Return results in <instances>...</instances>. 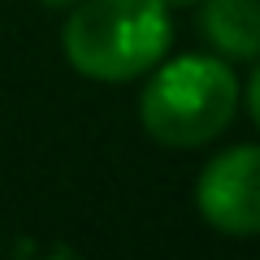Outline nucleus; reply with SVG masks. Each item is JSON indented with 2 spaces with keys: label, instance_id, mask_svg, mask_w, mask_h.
I'll use <instances>...</instances> for the list:
<instances>
[{
  "label": "nucleus",
  "instance_id": "nucleus-7",
  "mask_svg": "<svg viewBox=\"0 0 260 260\" xmlns=\"http://www.w3.org/2000/svg\"><path fill=\"white\" fill-rule=\"evenodd\" d=\"M48 9H70V5H74V0H44Z\"/></svg>",
  "mask_w": 260,
  "mask_h": 260
},
{
  "label": "nucleus",
  "instance_id": "nucleus-1",
  "mask_svg": "<svg viewBox=\"0 0 260 260\" xmlns=\"http://www.w3.org/2000/svg\"><path fill=\"white\" fill-rule=\"evenodd\" d=\"M174 22L160 0H78L61 26L65 61L95 83H130L165 61Z\"/></svg>",
  "mask_w": 260,
  "mask_h": 260
},
{
  "label": "nucleus",
  "instance_id": "nucleus-4",
  "mask_svg": "<svg viewBox=\"0 0 260 260\" xmlns=\"http://www.w3.org/2000/svg\"><path fill=\"white\" fill-rule=\"evenodd\" d=\"M200 35L221 61H256L260 0H200Z\"/></svg>",
  "mask_w": 260,
  "mask_h": 260
},
{
  "label": "nucleus",
  "instance_id": "nucleus-5",
  "mask_svg": "<svg viewBox=\"0 0 260 260\" xmlns=\"http://www.w3.org/2000/svg\"><path fill=\"white\" fill-rule=\"evenodd\" d=\"M247 109H251V117H256V126H260V56H256V74H251V83H247Z\"/></svg>",
  "mask_w": 260,
  "mask_h": 260
},
{
  "label": "nucleus",
  "instance_id": "nucleus-2",
  "mask_svg": "<svg viewBox=\"0 0 260 260\" xmlns=\"http://www.w3.org/2000/svg\"><path fill=\"white\" fill-rule=\"evenodd\" d=\"M239 78L221 56H174L148 78L139 121L165 148H200L230 126Z\"/></svg>",
  "mask_w": 260,
  "mask_h": 260
},
{
  "label": "nucleus",
  "instance_id": "nucleus-6",
  "mask_svg": "<svg viewBox=\"0 0 260 260\" xmlns=\"http://www.w3.org/2000/svg\"><path fill=\"white\" fill-rule=\"evenodd\" d=\"M165 9H191V5H200V0H160Z\"/></svg>",
  "mask_w": 260,
  "mask_h": 260
},
{
  "label": "nucleus",
  "instance_id": "nucleus-3",
  "mask_svg": "<svg viewBox=\"0 0 260 260\" xmlns=\"http://www.w3.org/2000/svg\"><path fill=\"white\" fill-rule=\"evenodd\" d=\"M195 204L221 234H260V148L243 143L213 156L195 182Z\"/></svg>",
  "mask_w": 260,
  "mask_h": 260
}]
</instances>
